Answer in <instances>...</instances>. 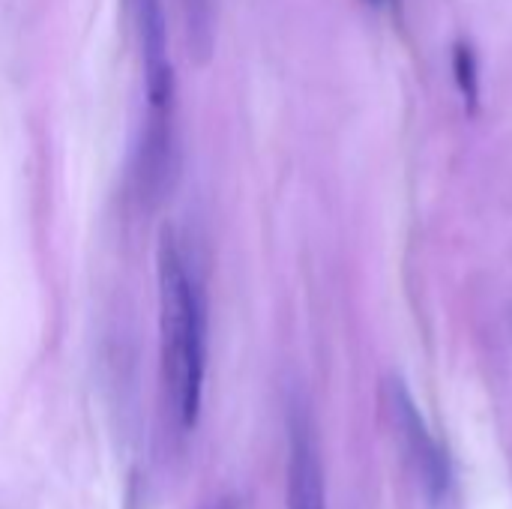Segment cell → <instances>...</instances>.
Listing matches in <instances>:
<instances>
[{
	"mask_svg": "<svg viewBox=\"0 0 512 509\" xmlns=\"http://www.w3.org/2000/svg\"><path fill=\"white\" fill-rule=\"evenodd\" d=\"M453 81L462 93L465 111L474 117L480 111V57L471 39H456L453 45Z\"/></svg>",
	"mask_w": 512,
	"mask_h": 509,
	"instance_id": "cell-5",
	"label": "cell"
},
{
	"mask_svg": "<svg viewBox=\"0 0 512 509\" xmlns=\"http://www.w3.org/2000/svg\"><path fill=\"white\" fill-rule=\"evenodd\" d=\"M162 375L180 429H195L207 372V300L174 231H162L156 252Z\"/></svg>",
	"mask_w": 512,
	"mask_h": 509,
	"instance_id": "cell-1",
	"label": "cell"
},
{
	"mask_svg": "<svg viewBox=\"0 0 512 509\" xmlns=\"http://www.w3.org/2000/svg\"><path fill=\"white\" fill-rule=\"evenodd\" d=\"M288 509H324V474L312 423L303 408L291 411L288 426Z\"/></svg>",
	"mask_w": 512,
	"mask_h": 509,
	"instance_id": "cell-4",
	"label": "cell"
},
{
	"mask_svg": "<svg viewBox=\"0 0 512 509\" xmlns=\"http://www.w3.org/2000/svg\"><path fill=\"white\" fill-rule=\"evenodd\" d=\"M387 396V408H390V420L393 429L402 441V450L411 462V468L417 471V480L426 492V498L432 504H441L450 492V459L447 450L441 447V441L429 432L423 414L414 405V396L408 393L402 378H390L384 387Z\"/></svg>",
	"mask_w": 512,
	"mask_h": 509,
	"instance_id": "cell-2",
	"label": "cell"
},
{
	"mask_svg": "<svg viewBox=\"0 0 512 509\" xmlns=\"http://www.w3.org/2000/svg\"><path fill=\"white\" fill-rule=\"evenodd\" d=\"M132 21L138 30L141 45V66H144V93L150 120H171L174 105V66L168 57V27L162 0H129Z\"/></svg>",
	"mask_w": 512,
	"mask_h": 509,
	"instance_id": "cell-3",
	"label": "cell"
},
{
	"mask_svg": "<svg viewBox=\"0 0 512 509\" xmlns=\"http://www.w3.org/2000/svg\"><path fill=\"white\" fill-rule=\"evenodd\" d=\"M210 509H240V504H237V498H225V501H219L216 507Z\"/></svg>",
	"mask_w": 512,
	"mask_h": 509,
	"instance_id": "cell-6",
	"label": "cell"
},
{
	"mask_svg": "<svg viewBox=\"0 0 512 509\" xmlns=\"http://www.w3.org/2000/svg\"><path fill=\"white\" fill-rule=\"evenodd\" d=\"M366 6H375V9H384V6H393V0H363ZM399 3V0H396Z\"/></svg>",
	"mask_w": 512,
	"mask_h": 509,
	"instance_id": "cell-7",
	"label": "cell"
}]
</instances>
